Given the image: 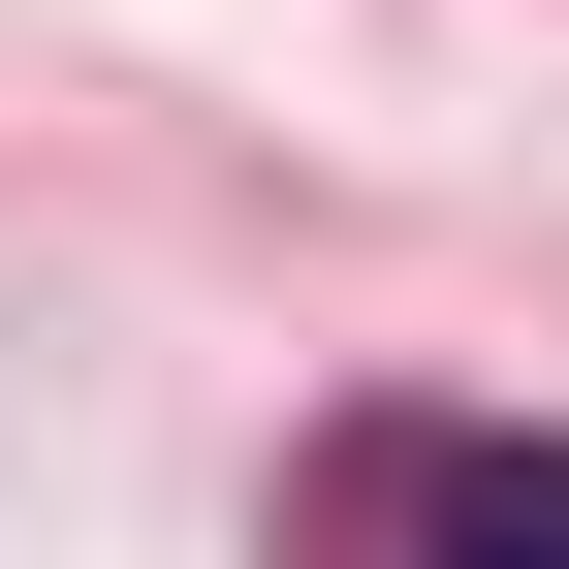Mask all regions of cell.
Returning <instances> with one entry per match:
<instances>
[{"instance_id": "1", "label": "cell", "mask_w": 569, "mask_h": 569, "mask_svg": "<svg viewBox=\"0 0 569 569\" xmlns=\"http://www.w3.org/2000/svg\"><path fill=\"white\" fill-rule=\"evenodd\" d=\"M411 569H569V443H443L411 475Z\"/></svg>"}]
</instances>
